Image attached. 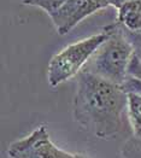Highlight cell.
<instances>
[{
    "mask_svg": "<svg viewBox=\"0 0 141 158\" xmlns=\"http://www.w3.org/2000/svg\"><path fill=\"white\" fill-rule=\"evenodd\" d=\"M74 118L98 139H110L123 129L128 97L123 86L82 70L76 76Z\"/></svg>",
    "mask_w": 141,
    "mask_h": 158,
    "instance_id": "obj_1",
    "label": "cell"
},
{
    "mask_svg": "<svg viewBox=\"0 0 141 158\" xmlns=\"http://www.w3.org/2000/svg\"><path fill=\"white\" fill-rule=\"evenodd\" d=\"M110 35L100 45L85 66V71L123 86L128 77L129 64L134 57V46L117 22L105 27Z\"/></svg>",
    "mask_w": 141,
    "mask_h": 158,
    "instance_id": "obj_2",
    "label": "cell"
},
{
    "mask_svg": "<svg viewBox=\"0 0 141 158\" xmlns=\"http://www.w3.org/2000/svg\"><path fill=\"white\" fill-rule=\"evenodd\" d=\"M109 35V30L104 28L102 33L70 44L60 52L54 54L47 66L50 86L57 87L68 80L76 77Z\"/></svg>",
    "mask_w": 141,
    "mask_h": 158,
    "instance_id": "obj_3",
    "label": "cell"
},
{
    "mask_svg": "<svg viewBox=\"0 0 141 158\" xmlns=\"http://www.w3.org/2000/svg\"><path fill=\"white\" fill-rule=\"evenodd\" d=\"M11 158H73L69 153L52 143L45 126L34 129L28 136L13 141L7 148Z\"/></svg>",
    "mask_w": 141,
    "mask_h": 158,
    "instance_id": "obj_4",
    "label": "cell"
},
{
    "mask_svg": "<svg viewBox=\"0 0 141 158\" xmlns=\"http://www.w3.org/2000/svg\"><path fill=\"white\" fill-rule=\"evenodd\" d=\"M109 6H111L110 0H66L50 17L58 34L64 35L88 16Z\"/></svg>",
    "mask_w": 141,
    "mask_h": 158,
    "instance_id": "obj_5",
    "label": "cell"
},
{
    "mask_svg": "<svg viewBox=\"0 0 141 158\" xmlns=\"http://www.w3.org/2000/svg\"><path fill=\"white\" fill-rule=\"evenodd\" d=\"M116 22L129 31H141V0H130L117 9Z\"/></svg>",
    "mask_w": 141,
    "mask_h": 158,
    "instance_id": "obj_6",
    "label": "cell"
},
{
    "mask_svg": "<svg viewBox=\"0 0 141 158\" xmlns=\"http://www.w3.org/2000/svg\"><path fill=\"white\" fill-rule=\"evenodd\" d=\"M127 115L133 136L141 140V95L138 93H127Z\"/></svg>",
    "mask_w": 141,
    "mask_h": 158,
    "instance_id": "obj_7",
    "label": "cell"
},
{
    "mask_svg": "<svg viewBox=\"0 0 141 158\" xmlns=\"http://www.w3.org/2000/svg\"><path fill=\"white\" fill-rule=\"evenodd\" d=\"M22 1L24 5L35 6V7L44 10L48 16L58 11L66 2V0H22Z\"/></svg>",
    "mask_w": 141,
    "mask_h": 158,
    "instance_id": "obj_8",
    "label": "cell"
},
{
    "mask_svg": "<svg viewBox=\"0 0 141 158\" xmlns=\"http://www.w3.org/2000/svg\"><path fill=\"white\" fill-rule=\"evenodd\" d=\"M123 158H141V140L131 136L122 146Z\"/></svg>",
    "mask_w": 141,
    "mask_h": 158,
    "instance_id": "obj_9",
    "label": "cell"
},
{
    "mask_svg": "<svg viewBox=\"0 0 141 158\" xmlns=\"http://www.w3.org/2000/svg\"><path fill=\"white\" fill-rule=\"evenodd\" d=\"M122 29H123L124 34L127 35L129 41L131 42V45L134 46L135 54L139 57V59L141 62V31H129L124 28H122Z\"/></svg>",
    "mask_w": 141,
    "mask_h": 158,
    "instance_id": "obj_10",
    "label": "cell"
},
{
    "mask_svg": "<svg viewBox=\"0 0 141 158\" xmlns=\"http://www.w3.org/2000/svg\"><path fill=\"white\" fill-rule=\"evenodd\" d=\"M123 88L127 93H138L141 95V80L134 77H127L123 83Z\"/></svg>",
    "mask_w": 141,
    "mask_h": 158,
    "instance_id": "obj_11",
    "label": "cell"
},
{
    "mask_svg": "<svg viewBox=\"0 0 141 158\" xmlns=\"http://www.w3.org/2000/svg\"><path fill=\"white\" fill-rule=\"evenodd\" d=\"M127 1H130V0H110V2H111V6H115L116 9H118L122 4H124V2H127Z\"/></svg>",
    "mask_w": 141,
    "mask_h": 158,
    "instance_id": "obj_12",
    "label": "cell"
},
{
    "mask_svg": "<svg viewBox=\"0 0 141 158\" xmlns=\"http://www.w3.org/2000/svg\"><path fill=\"white\" fill-rule=\"evenodd\" d=\"M73 158H88L85 155H81V153H74V157Z\"/></svg>",
    "mask_w": 141,
    "mask_h": 158,
    "instance_id": "obj_13",
    "label": "cell"
},
{
    "mask_svg": "<svg viewBox=\"0 0 141 158\" xmlns=\"http://www.w3.org/2000/svg\"><path fill=\"white\" fill-rule=\"evenodd\" d=\"M7 158H11V157H9V156H7Z\"/></svg>",
    "mask_w": 141,
    "mask_h": 158,
    "instance_id": "obj_14",
    "label": "cell"
}]
</instances>
